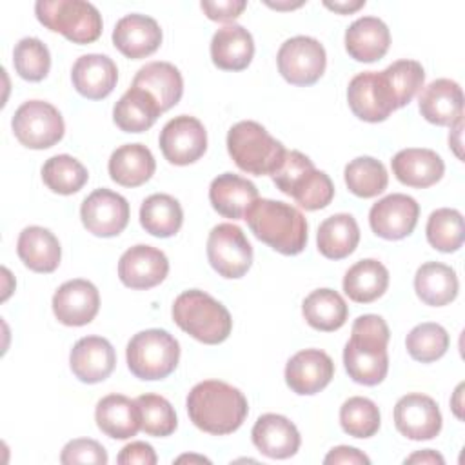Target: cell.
<instances>
[{"mask_svg":"<svg viewBox=\"0 0 465 465\" xmlns=\"http://www.w3.org/2000/svg\"><path fill=\"white\" fill-rule=\"evenodd\" d=\"M187 412L191 421L203 432L225 436L242 427L249 405L243 392L220 380L196 383L187 394Z\"/></svg>","mask_w":465,"mask_h":465,"instance_id":"obj_1","label":"cell"},{"mask_svg":"<svg viewBox=\"0 0 465 465\" xmlns=\"http://www.w3.org/2000/svg\"><path fill=\"white\" fill-rule=\"evenodd\" d=\"M389 327L378 314L358 316L351 329V340L343 349V365L349 378L361 385H378L389 371Z\"/></svg>","mask_w":465,"mask_h":465,"instance_id":"obj_2","label":"cell"},{"mask_svg":"<svg viewBox=\"0 0 465 465\" xmlns=\"http://www.w3.org/2000/svg\"><path fill=\"white\" fill-rule=\"evenodd\" d=\"M243 220L260 242L280 254L294 256L307 245V220L291 203L258 198L247 209Z\"/></svg>","mask_w":465,"mask_h":465,"instance_id":"obj_3","label":"cell"},{"mask_svg":"<svg viewBox=\"0 0 465 465\" xmlns=\"http://www.w3.org/2000/svg\"><path fill=\"white\" fill-rule=\"evenodd\" d=\"M173 320L183 332L207 345L225 341L232 329L229 311L211 294L198 289L183 291L174 300Z\"/></svg>","mask_w":465,"mask_h":465,"instance_id":"obj_4","label":"cell"},{"mask_svg":"<svg viewBox=\"0 0 465 465\" xmlns=\"http://www.w3.org/2000/svg\"><path fill=\"white\" fill-rule=\"evenodd\" d=\"M274 185L305 211L327 207L334 198V185L327 173L318 171L312 160L300 151H287L280 167L271 174Z\"/></svg>","mask_w":465,"mask_h":465,"instance_id":"obj_5","label":"cell"},{"mask_svg":"<svg viewBox=\"0 0 465 465\" xmlns=\"http://www.w3.org/2000/svg\"><path fill=\"white\" fill-rule=\"evenodd\" d=\"M227 151L234 163L256 176L272 174L285 158V147L252 120L234 124L227 133Z\"/></svg>","mask_w":465,"mask_h":465,"instance_id":"obj_6","label":"cell"},{"mask_svg":"<svg viewBox=\"0 0 465 465\" xmlns=\"http://www.w3.org/2000/svg\"><path fill=\"white\" fill-rule=\"evenodd\" d=\"M129 371L147 381L163 380L174 372L180 360L178 340L163 329L136 332L125 349Z\"/></svg>","mask_w":465,"mask_h":465,"instance_id":"obj_7","label":"cell"},{"mask_svg":"<svg viewBox=\"0 0 465 465\" xmlns=\"http://www.w3.org/2000/svg\"><path fill=\"white\" fill-rule=\"evenodd\" d=\"M35 13L42 25L73 44H91L102 35V15L85 0H38Z\"/></svg>","mask_w":465,"mask_h":465,"instance_id":"obj_8","label":"cell"},{"mask_svg":"<svg viewBox=\"0 0 465 465\" xmlns=\"http://www.w3.org/2000/svg\"><path fill=\"white\" fill-rule=\"evenodd\" d=\"M16 140L29 149H49L64 136L65 125L60 111L44 100L24 102L11 120Z\"/></svg>","mask_w":465,"mask_h":465,"instance_id":"obj_9","label":"cell"},{"mask_svg":"<svg viewBox=\"0 0 465 465\" xmlns=\"http://www.w3.org/2000/svg\"><path fill=\"white\" fill-rule=\"evenodd\" d=\"M207 260L223 278H242L252 265V247L234 223H218L207 238Z\"/></svg>","mask_w":465,"mask_h":465,"instance_id":"obj_10","label":"cell"},{"mask_svg":"<svg viewBox=\"0 0 465 465\" xmlns=\"http://www.w3.org/2000/svg\"><path fill=\"white\" fill-rule=\"evenodd\" d=\"M280 74L292 85L316 84L327 64L323 45L312 36H292L285 40L276 56Z\"/></svg>","mask_w":465,"mask_h":465,"instance_id":"obj_11","label":"cell"},{"mask_svg":"<svg viewBox=\"0 0 465 465\" xmlns=\"http://www.w3.org/2000/svg\"><path fill=\"white\" fill-rule=\"evenodd\" d=\"M347 102L354 116L371 124L387 120L391 113L398 109L381 71H363L356 74L349 82Z\"/></svg>","mask_w":465,"mask_h":465,"instance_id":"obj_12","label":"cell"},{"mask_svg":"<svg viewBox=\"0 0 465 465\" xmlns=\"http://www.w3.org/2000/svg\"><path fill=\"white\" fill-rule=\"evenodd\" d=\"M160 149L169 163H194L207 149V133L203 124L189 114L174 116L160 133Z\"/></svg>","mask_w":465,"mask_h":465,"instance_id":"obj_13","label":"cell"},{"mask_svg":"<svg viewBox=\"0 0 465 465\" xmlns=\"http://www.w3.org/2000/svg\"><path fill=\"white\" fill-rule=\"evenodd\" d=\"M80 218L91 234L111 238L127 227L129 203L122 194L102 187L93 191L82 202Z\"/></svg>","mask_w":465,"mask_h":465,"instance_id":"obj_14","label":"cell"},{"mask_svg":"<svg viewBox=\"0 0 465 465\" xmlns=\"http://www.w3.org/2000/svg\"><path fill=\"white\" fill-rule=\"evenodd\" d=\"M418 216L420 205L412 196L392 193L371 207L369 223L376 236L383 240H401L414 231Z\"/></svg>","mask_w":465,"mask_h":465,"instance_id":"obj_15","label":"cell"},{"mask_svg":"<svg viewBox=\"0 0 465 465\" xmlns=\"http://www.w3.org/2000/svg\"><path fill=\"white\" fill-rule=\"evenodd\" d=\"M394 425L409 440H432L441 430V412L430 396L411 392L394 405Z\"/></svg>","mask_w":465,"mask_h":465,"instance_id":"obj_16","label":"cell"},{"mask_svg":"<svg viewBox=\"0 0 465 465\" xmlns=\"http://www.w3.org/2000/svg\"><path fill=\"white\" fill-rule=\"evenodd\" d=\"M169 260L153 245H133L118 262V278L129 289H151L165 280Z\"/></svg>","mask_w":465,"mask_h":465,"instance_id":"obj_17","label":"cell"},{"mask_svg":"<svg viewBox=\"0 0 465 465\" xmlns=\"http://www.w3.org/2000/svg\"><path fill=\"white\" fill-rule=\"evenodd\" d=\"M100 309L98 289L82 278L62 283L53 296V312L67 327H82L94 320Z\"/></svg>","mask_w":465,"mask_h":465,"instance_id":"obj_18","label":"cell"},{"mask_svg":"<svg viewBox=\"0 0 465 465\" xmlns=\"http://www.w3.org/2000/svg\"><path fill=\"white\" fill-rule=\"evenodd\" d=\"M334 376V361L320 349H303L285 365V383L300 396L323 391Z\"/></svg>","mask_w":465,"mask_h":465,"instance_id":"obj_19","label":"cell"},{"mask_svg":"<svg viewBox=\"0 0 465 465\" xmlns=\"http://www.w3.org/2000/svg\"><path fill=\"white\" fill-rule=\"evenodd\" d=\"M113 44L124 56L140 60L160 47L162 29L158 22L147 15H125L113 29Z\"/></svg>","mask_w":465,"mask_h":465,"instance_id":"obj_20","label":"cell"},{"mask_svg":"<svg viewBox=\"0 0 465 465\" xmlns=\"http://www.w3.org/2000/svg\"><path fill=\"white\" fill-rule=\"evenodd\" d=\"M73 374L84 383H100L114 371L116 352L102 336L80 338L69 354Z\"/></svg>","mask_w":465,"mask_h":465,"instance_id":"obj_21","label":"cell"},{"mask_svg":"<svg viewBox=\"0 0 465 465\" xmlns=\"http://www.w3.org/2000/svg\"><path fill=\"white\" fill-rule=\"evenodd\" d=\"M251 436L254 447L272 460H287L294 456L302 443L296 425L289 418L272 412L262 414L256 420Z\"/></svg>","mask_w":465,"mask_h":465,"instance_id":"obj_22","label":"cell"},{"mask_svg":"<svg viewBox=\"0 0 465 465\" xmlns=\"http://www.w3.org/2000/svg\"><path fill=\"white\" fill-rule=\"evenodd\" d=\"M418 109L434 125H454L463 118V93L460 84L449 78L430 82L418 96Z\"/></svg>","mask_w":465,"mask_h":465,"instance_id":"obj_23","label":"cell"},{"mask_svg":"<svg viewBox=\"0 0 465 465\" xmlns=\"http://www.w3.org/2000/svg\"><path fill=\"white\" fill-rule=\"evenodd\" d=\"M392 174L403 185L425 189L441 180L445 173V163L441 156L425 147H409L398 151L392 160Z\"/></svg>","mask_w":465,"mask_h":465,"instance_id":"obj_24","label":"cell"},{"mask_svg":"<svg viewBox=\"0 0 465 465\" xmlns=\"http://www.w3.org/2000/svg\"><path fill=\"white\" fill-rule=\"evenodd\" d=\"M71 80L78 94L89 100H102L113 93L118 80L116 64L105 54H84L71 71Z\"/></svg>","mask_w":465,"mask_h":465,"instance_id":"obj_25","label":"cell"},{"mask_svg":"<svg viewBox=\"0 0 465 465\" xmlns=\"http://www.w3.org/2000/svg\"><path fill=\"white\" fill-rule=\"evenodd\" d=\"M209 200L218 214L231 220H242L252 202L258 200V189L247 178L234 173H223L211 182Z\"/></svg>","mask_w":465,"mask_h":465,"instance_id":"obj_26","label":"cell"},{"mask_svg":"<svg viewBox=\"0 0 465 465\" xmlns=\"http://www.w3.org/2000/svg\"><path fill=\"white\" fill-rule=\"evenodd\" d=\"M94 420L98 429L114 440H129L142 429L136 400L124 394H107L96 403Z\"/></svg>","mask_w":465,"mask_h":465,"instance_id":"obj_27","label":"cell"},{"mask_svg":"<svg viewBox=\"0 0 465 465\" xmlns=\"http://www.w3.org/2000/svg\"><path fill=\"white\" fill-rule=\"evenodd\" d=\"M391 45V33L383 20L361 16L345 31V49L356 62H376L385 56Z\"/></svg>","mask_w":465,"mask_h":465,"instance_id":"obj_28","label":"cell"},{"mask_svg":"<svg viewBox=\"0 0 465 465\" xmlns=\"http://www.w3.org/2000/svg\"><path fill=\"white\" fill-rule=\"evenodd\" d=\"M254 56L252 35L238 24L220 27L211 40V58L218 69L242 71Z\"/></svg>","mask_w":465,"mask_h":465,"instance_id":"obj_29","label":"cell"},{"mask_svg":"<svg viewBox=\"0 0 465 465\" xmlns=\"http://www.w3.org/2000/svg\"><path fill=\"white\" fill-rule=\"evenodd\" d=\"M133 87L147 91L158 102V107L163 113L180 102L183 93V78L169 62H149L134 74Z\"/></svg>","mask_w":465,"mask_h":465,"instance_id":"obj_30","label":"cell"},{"mask_svg":"<svg viewBox=\"0 0 465 465\" xmlns=\"http://www.w3.org/2000/svg\"><path fill=\"white\" fill-rule=\"evenodd\" d=\"M16 252L24 265L35 272H53L62 258L58 238L40 225H29L20 232Z\"/></svg>","mask_w":465,"mask_h":465,"instance_id":"obj_31","label":"cell"},{"mask_svg":"<svg viewBox=\"0 0 465 465\" xmlns=\"http://www.w3.org/2000/svg\"><path fill=\"white\" fill-rule=\"evenodd\" d=\"M109 176L124 187H138L151 180L156 169L153 153L143 143H125L113 151L109 163Z\"/></svg>","mask_w":465,"mask_h":465,"instance_id":"obj_32","label":"cell"},{"mask_svg":"<svg viewBox=\"0 0 465 465\" xmlns=\"http://www.w3.org/2000/svg\"><path fill=\"white\" fill-rule=\"evenodd\" d=\"M414 291L423 303L430 307H443L456 300L460 282L452 267L440 262H425L416 271Z\"/></svg>","mask_w":465,"mask_h":465,"instance_id":"obj_33","label":"cell"},{"mask_svg":"<svg viewBox=\"0 0 465 465\" xmlns=\"http://www.w3.org/2000/svg\"><path fill=\"white\" fill-rule=\"evenodd\" d=\"M162 114L158 102L140 87H129L113 107V120L124 133H143Z\"/></svg>","mask_w":465,"mask_h":465,"instance_id":"obj_34","label":"cell"},{"mask_svg":"<svg viewBox=\"0 0 465 465\" xmlns=\"http://www.w3.org/2000/svg\"><path fill=\"white\" fill-rule=\"evenodd\" d=\"M318 251L329 260H343L354 252L360 242V227L352 214L338 213L325 218L316 234Z\"/></svg>","mask_w":465,"mask_h":465,"instance_id":"obj_35","label":"cell"},{"mask_svg":"<svg viewBox=\"0 0 465 465\" xmlns=\"http://www.w3.org/2000/svg\"><path fill=\"white\" fill-rule=\"evenodd\" d=\"M387 287L389 271L374 258L356 262L343 276V292L356 303H371L378 300L385 294Z\"/></svg>","mask_w":465,"mask_h":465,"instance_id":"obj_36","label":"cell"},{"mask_svg":"<svg viewBox=\"0 0 465 465\" xmlns=\"http://www.w3.org/2000/svg\"><path fill=\"white\" fill-rule=\"evenodd\" d=\"M305 322L323 332L338 331L349 316V307L340 292L332 289H316L302 303Z\"/></svg>","mask_w":465,"mask_h":465,"instance_id":"obj_37","label":"cell"},{"mask_svg":"<svg viewBox=\"0 0 465 465\" xmlns=\"http://www.w3.org/2000/svg\"><path fill=\"white\" fill-rule=\"evenodd\" d=\"M183 222V211L176 198L171 194L156 193L147 196L140 207V223L145 232L156 238L174 236Z\"/></svg>","mask_w":465,"mask_h":465,"instance_id":"obj_38","label":"cell"},{"mask_svg":"<svg viewBox=\"0 0 465 465\" xmlns=\"http://www.w3.org/2000/svg\"><path fill=\"white\" fill-rule=\"evenodd\" d=\"M349 191L360 198H372L387 189L389 174L385 165L372 156H358L343 171Z\"/></svg>","mask_w":465,"mask_h":465,"instance_id":"obj_39","label":"cell"},{"mask_svg":"<svg viewBox=\"0 0 465 465\" xmlns=\"http://www.w3.org/2000/svg\"><path fill=\"white\" fill-rule=\"evenodd\" d=\"M87 169L69 154L51 156L42 167L44 183L58 194H74L87 183Z\"/></svg>","mask_w":465,"mask_h":465,"instance_id":"obj_40","label":"cell"},{"mask_svg":"<svg viewBox=\"0 0 465 465\" xmlns=\"http://www.w3.org/2000/svg\"><path fill=\"white\" fill-rule=\"evenodd\" d=\"M427 242L441 252H454L463 245V216L456 209L441 207L430 213L427 220Z\"/></svg>","mask_w":465,"mask_h":465,"instance_id":"obj_41","label":"cell"},{"mask_svg":"<svg viewBox=\"0 0 465 465\" xmlns=\"http://www.w3.org/2000/svg\"><path fill=\"white\" fill-rule=\"evenodd\" d=\"M378 405L363 396H352L340 407L341 429L352 438H371L380 429Z\"/></svg>","mask_w":465,"mask_h":465,"instance_id":"obj_42","label":"cell"},{"mask_svg":"<svg viewBox=\"0 0 465 465\" xmlns=\"http://www.w3.org/2000/svg\"><path fill=\"white\" fill-rule=\"evenodd\" d=\"M449 332L440 325L432 322H425L416 325L405 340L407 352L412 360L421 363H430L440 360L447 349H449Z\"/></svg>","mask_w":465,"mask_h":465,"instance_id":"obj_43","label":"cell"},{"mask_svg":"<svg viewBox=\"0 0 465 465\" xmlns=\"http://www.w3.org/2000/svg\"><path fill=\"white\" fill-rule=\"evenodd\" d=\"M381 74L394 96L398 109L407 105L425 82V71L416 60H396L385 67Z\"/></svg>","mask_w":465,"mask_h":465,"instance_id":"obj_44","label":"cell"},{"mask_svg":"<svg viewBox=\"0 0 465 465\" xmlns=\"http://www.w3.org/2000/svg\"><path fill=\"white\" fill-rule=\"evenodd\" d=\"M15 71L27 82H40L51 69V54L47 45L33 36L22 38L13 51Z\"/></svg>","mask_w":465,"mask_h":465,"instance_id":"obj_45","label":"cell"},{"mask_svg":"<svg viewBox=\"0 0 465 465\" xmlns=\"http://www.w3.org/2000/svg\"><path fill=\"white\" fill-rule=\"evenodd\" d=\"M136 403L142 416V430L147 436L165 438L176 430V412L163 396L142 394L136 398Z\"/></svg>","mask_w":465,"mask_h":465,"instance_id":"obj_46","label":"cell"},{"mask_svg":"<svg viewBox=\"0 0 465 465\" xmlns=\"http://www.w3.org/2000/svg\"><path fill=\"white\" fill-rule=\"evenodd\" d=\"M60 461L64 465L73 463H93V465H105L107 452L102 443L89 440V438H76L65 443L60 454Z\"/></svg>","mask_w":465,"mask_h":465,"instance_id":"obj_47","label":"cell"},{"mask_svg":"<svg viewBox=\"0 0 465 465\" xmlns=\"http://www.w3.org/2000/svg\"><path fill=\"white\" fill-rule=\"evenodd\" d=\"M200 7L209 20L232 22L243 13V9L247 7V2L245 0H218V2L203 0Z\"/></svg>","mask_w":465,"mask_h":465,"instance_id":"obj_48","label":"cell"},{"mask_svg":"<svg viewBox=\"0 0 465 465\" xmlns=\"http://www.w3.org/2000/svg\"><path fill=\"white\" fill-rule=\"evenodd\" d=\"M116 461L120 465H154L156 452L145 441H133L120 450Z\"/></svg>","mask_w":465,"mask_h":465,"instance_id":"obj_49","label":"cell"},{"mask_svg":"<svg viewBox=\"0 0 465 465\" xmlns=\"http://www.w3.org/2000/svg\"><path fill=\"white\" fill-rule=\"evenodd\" d=\"M325 465H369L371 460L358 449L340 445L329 450V454L323 458Z\"/></svg>","mask_w":465,"mask_h":465,"instance_id":"obj_50","label":"cell"},{"mask_svg":"<svg viewBox=\"0 0 465 465\" xmlns=\"http://www.w3.org/2000/svg\"><path fill=\"white\" fill-rule=\"evenodd\" d=\"M405 463H438V465H443L445 460L441 454H438L436 450H430V449H425V450H420V452H414L411 454L409 458H405Z\"/></svg>","mask_w":465,"mask_h":465,"instance_id":"obj_51","label":"cell"},{"mask_svg":"<svg viewBox=\"0 0 465 465\" xmlns=\"http://www.w3.org/2000/svg\"><path fill=\"white\" fill-rule=\"evenodd\" d=\"M323 5L327 9H332L336 13H341V15H349V13H354L358 11L360 7L365 5V0H358V2H323Z\"/></svg>","mask_w":465,"mask_h":465,"instance_id":"obj_52","label":"cell"},{"mask_svg":"<svg viewBox=\"0 0 465 465\" xmlns=\"http://www.w3.org/2000/svg\"><path fill=\"white\" fill-rule=\"evenodd\" d=\"M452 127V131H450V134H449V143L452 145V149H454V153H456V156L458 158H461V127H463V118L461 120H458L454 125H450Z\"/></svg>","mask_w":465,"mask_h":465,"instance_id":"obj_53","label":"cell"},{"mask_svg":"<svg viewBox=\"0 0 465 465\" xmlns=\"http://www.w3.org/2000/svg\"><path fill=\"white\" fill-rule=\"evenodd\" d=\"M461 391H463V383L458 385V389H456V392H454V398H452V401H450V407H452L456 418H460V420L463 418V414H461Z\"/></svg>","mask_w":465,"mask_h":465,"instance_id":"obj_54","label":"cell"},{"mask_svg":"<svg viewBox=\"0 0 465 465\" xmlns=\"http://www.w3.org/2000/svg\"><path fill=\"white\" fill-rule=\"evenodd\" d=\"M182 461H198V463H211L207 458H203V456H194V454H183V456H180V458H176V463H182Z\"/></svg>","mask_w":465,"mask_h":465,"instance_id":"obj_55","label":"cell"},{"mask_svg":"<svg viewBox=\"0 0 465 465\" xmlns=\"http://www.w3.org/2000/svg\"><path fill=\"white\" fill-rule=\"evenodd\" d=\"M267 5L276 7V9H292V7H300L302 2H296V4H272V2H267Z\"/></svg>","mask_w":465,"mask_h":465,"instance_id":"obj_56","label":"cell"}]
</instances>
